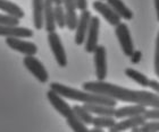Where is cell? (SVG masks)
Instances as JSON below:
<instances>
[{"mask_svg": "<svg viewBox=\"0 0 159 132\" xmlns=\"http://www.w3.org/2000/svg\"><path fill=\"white\" fill-rule=\"evenodd\" d=\"M82 88L86 92L108 96L120 102L159 107V95L156 93L147 92V90H133L114 84L106 83L105 80L86 81L82 85Z\"/></svg>", "mask_w": 159, "mask_h": 132, "instance_id": "cell-1", "label": "cell"}, {"mask_svg": "<svg viewBox=\"0 0 159 132\" xmlns=\"http://www.w3.org/2000/svg\"><path fill=\"white\" fill-rule=\"evenodd\" d=\"M50 89H52L53 92L59 94L61 97L72 99V101H77V102H82V103L101 104V105H107V106L117 105V101L111 98V97L100 95V94H96V93L86 92V90L82 92V90L65 86V85L59 83H51L50 84Z\"/></svg>", "mask_w": 159, "mask_h": 132, "instance_id": "cell-2", "label": "cell"}, {"mask_svg": "<svg viewBox=\"0 0 159 132\" xmlns=\"http://www.w3.org/2000/svg\"><path fill=\"white\" fill-rule=\"evenodd\" d=\"M115 34L117 40L119 42V45L122 47L123 53L126 56H131V54L134 51V44H133L131 32L125 23H119L115 26Z\"/></svg>", "mask_w": 159, "mask_h": 132, "instance_id": "cell-3", "label": "cell"}, {"mask_svg": "<svg viewBox=\"0 0 159 132\" xmlns=\"http://www.w3.org/2000/svg\"><path fill=\"white\" fill-rule=\"evenodd\" d=\"M48 43H49L51 52H52L55 59H56L58 66L64 68L67 66V56L64 45L61 43L59 35L56 32H50L48 33Z\"/></svg>", "mask_w": 159, "mask_h": 132, "instance_id": "cell-4", "label": "cell"}, {"mask_svg": "<svg viewBox=\"0 0 159 132\" xmlns=\"http://www.w3.org/2000/svg\"><path fill=\"white\" fill-rule=\"evenodd\" d=\"M99 30H100V19L99 17L92 16L90 19L89 28L86 32L85 41H84V49L85 52L93 53L98 46V40H99Z\"/></svg>", "mask_w": 159, "mask_h": 132, "instance_id": "cell-5", "label": "cell"}, {"mask_svg": "<svg viewBox=\"0 0 159 132\" xmlns=\"http://www.w3.org/2000/svg\"><path fill=\"white\" fill-rule=\"evenodd\" d=\"M23 63L25 68L39 80L40 83H47L48 81L49 75H48L46 68L39 59H37L34 56H25V58L23 59Z\"/></svg>", "mask_w": 159, "mask_h": 132, "instance_id": "cell-6", "label": "cell"}, {"mask_svg": "<svg viewBox=\"0 0 159 132\" xmlns=\"http://www.w3.org/2000/svg\"><path fill=\"white\" fill-rule=\"evenodd\" d=\"M93 61L98 80H105L107 77V51L103 45H98L93 51Z\"/></svg>", "mask_w": 159, "mask_h": 132, "instance_id": "cell-7", "label": "cell"}, {"mask_svg": "<svg viewBox=\"0 0 159 132\" xmlns=\"http://www.w3.org/2000/svg\"><path fill=\"white\" fill-rule=\"evenodd\" d=\"M6 44L10 49L23 53L25 56H35L38 53V46L32 42L23 40L22 37H6Z\"/></svg>", "mask_w": 159, "mask_h": 132, "instance_id": "cell-8", "label": "cell"}, {"mask_svg": "<svg viewBox=\"0 0 159 132\" xmlns=\"http://www.w3.org/2000/svg\"><path fill=\"white\" fill-rule=\"evenodd\" d=\"M47 97L49 99L50 104L53 106V109H56L60 115L64 116L65 119L70 118V116H72L74 114L73 109L70 107V104L65 102L63 97L59 94H57L56 92H53L52 89L47 92Z\"/></svg>", "mask_w": 159, "mask_h": 132, "instance_id": "cell-9", "label": "cell"}, {"mask_svg": "<svg viewBox=\"0 0 159 132\" xmlns=\"http://www.w3.org/2000/svg\"><path fill=\"white\" fill-rule=\"evenodd\" d=\"M92 7L93 9L96 10L97 13H99L111 26H116V25H118L120 23L122 18L115 13V10L108 3L102 2L101 0H96V1H93Z\"/></svg>", "mask_w": 159, "mask_h": 132, "instance_id": "cell-10", "label": "cell"}, {"mask_svg": "<svg viewBox=\"0 0 159 132\" xmlns=\"http://www.w3.org/2000/svg\"><path fill=\"white\" fill-rule=\"evenodd\" d=\"M91 13L89 10H82L81 11V15L79 16V20H77V25H76V33H75V43L77 45H82L84 44V41H85L86 36V32H88V28H89V24L90 19H91Z\"/></svg>", "mask_w": 159, "mask_h": 132, "instance_id": "cell-11", "label": "cell"}, {"mask_svg": "<svg viewBox=\"0 0 159 132\" xmlns=\"http://www.w3.org/2000/svg\"><path fill=\"white\" fill-rule=\"evenodd\" d=\"M147 119L144 115H135V116H129L127 119L123 120L120 122H116L113 126L109 128L110 132H119V131H125V130H131L133 126H141L143 123L146 122Z\"/></svg>", "mask_w": 159, "mask_h": 132, "instance_id": "cell-12", "label": "cell"}, {"mask_svg": "<svg viewBox=\"0 0 159 132\" xmlns=\"http://www.w3.org/2000/svg\"><path fill=\"white\" fill-rule=\"evenodd\" d=\"M63 5L66 17V27L70 31H75L79 20V16L76 14V2L75 0H63Z\"/></svg>", "mask_w": 159, "mask_h": 132, "instance_id": "cell-13", "label": "cell"}, {"mask_svg": "<svg viewBox=\"0 0 159 132\" xmlns=\"http://www.w3.org/2000/svg\"><path fill=\"white\" fill-rule=\"evenodd\" d=\"M0 36L6 37H32L33 36V31L26 27H18V26H6V25H0Z\"/></svg>", "mask_w": 159, "mask_h": 132, "instance_id": "cell-14", "label": "cell"}, {"mask_svg": "<svg viewBox=\"0 0 159 132\" xmlns=\"http://www.w3.org/2000/svg\"><path fill=\"white\" fill-rule=\"evenodd\" d=\"M43 19H44V30L50 32H56V22H55V13H53V3L51 0H44L43 3Z\"/></svg>", "mask_w": 159, "mask_h": 132, "instance_id": "cell-15", "label": "cell"}, {"mask_svg": "<svg viewBox=\"0 0 159 132\" xmlns=\"http://www.w3.org/2000/svg\"><path fill=\"white\" fill-rule=\"evenodd\" d=\"M147 109V106L141 105V104H135L132 106H123L116 109L114 116L116 119H124V118H129V116H135V115H142L144 114Z\"/></svg>", "mask_w": 159, "mask_h": 132, "instance_id": "cell-16", "label": "cell"}, {"mask_svg": "<svg viewBox=\"0 0 159 132\" xmlns=\"http://www.w3.org/2000/svg\"><path fill=\"white\" fill-rule=\"evenodd\" d=\"M107 3L115 10V13L120 18H124L126 20H131L133 18V11L122 0H107Z\"/></svg>", "mask_w": 159, "mask_h": 132, "instance_id": "cell-17", "label": "cell"}, {"mask_svg": "<svg viewBox=\"0 0 159 132\" xmlns=\"http://www.w3.org/2000/svg\"><path fill=\"white\" fill-rule=\"evenodd\" d=\"M43 3L44 0H32V7H33V24L35 30H42L44 25L43 19Z\"/></svg>", "mask_w": 159, "mask_h": 132, "instance_id": "cell-18", "label": "cell"}, {"mask_svg": "<svg viewBox=\"0 0 159 132\" xmlns=\"http://www.w3.org/2000/svg\"><path fill=\"white\" fill-rule=\"evenodd\" d=\"M85 107L90 113L97 114V115H106V116H114L115 114V106H107L101 104H93V103H84Z\"/></svg>", "mask_w": 159, "mask_h": 132, "instance_id": "cell-19", "label": "cell"}, {"mask_svg": "<svg viewBox=\"0 0 159 132\" xmlns=\"http://www.w3.org/2000/svg\"><path fill=\"white\" fill-rule=\"evenodd\" d=\"M0 10H2L5 13L9 14L11 16L17 17L18 19L24 18V11L20 6H17L16 3L8 1V0H0Z\"/></svg>", "mask_w": 159, "mask_h": 132, "instance_id": "cell-20", "label": "cell"}, {"mask_svg": "<svg viewBox=\"0 0 159 132\" xmlns=\"http://www.w3.org/2000/svg\"><path fill=\"white\" fill-rule=\"evenodd\" d=\"M125 75L129 77V79H132L133 81L139 84L140 86L148 87V84H149L150 79L146 75H143L142 72H139L138 70L133 69V68H127V69H125Z\"/></svg>", "mask_w": 159, "mask_h": 132, "instance_id": "cell-21", "label": "cell"}, {"mask_svg": "<svg viewBox=\"0 0 159 132\" xmlns=\"http://www.w3.org/2000/svg\"><path fill=\"white\" fill-rule=\"evenodd\" d=\"M73 112L74 114L79 118L81 121H82L84 124H92V120H93V115L92 113H90L88 109L84 107V106L81 105H74L73 107Z\"/></svg>", "mask_w": 159, "mask_h": 132, "instance_id": "cell-22", "label": "cell"}, {"mask_svg": "<svg viewBox=\"0 0 159 132\" xmlns=\"http://www.w3.org/2000/svg\"><path fill=\"white\" fill-rule=\"evenodd\" d=\"M116 123V120H115V116H106V115H99L97 118H93L92 120V124L94 126H100V128H108L109 129L110 126H113L114 124Z\"/></svg>", "mask_w": 159, "mask_h": 132, "instance_id": "cell-23", "label": "cell"}, {"mask_svg": "<svg viewBox=\"0 0 159 132\" xmlns=\"http://www.w3.org/2000/svg\"><path fill=\"white\" fill-rule=\"evenodd\" d=\"M67 121V124L70 126V128L73 131H76V132H86L89 131V129H88V126L84 124V123L81 121V120L77 118L75 114H73L72 116H70V118H67L66 119Z\"/></svg>", "mask_w": 159, "mask_h": 132, "instance_id": "cell-24", "label": "cell"}, {"mask_svg": "<svg viewBox=\"0 0 159 132\" xmlns=\"http://www.w3.org/2000/svg\"><path fill=\"white\" fill-rule=\"evenodd\" d=\"M53 13H55V22L56 25L59 28L63 30L66 26V17H65V10H64L63 5L61 6H55L53 7Z\"/></svg>", "mask_w": 159, "mask_h": 132, "instance_id": "cell-25", "label": "cell"}, {"mask_svg": "<svg viewBox=\"0 0 159 132\" xmlns=\"http://www.w3.org/2000/svg\"><path fill=\"white\" fill-rule=\"evenodd\" d=\"M0 25H6V26H18L20 19L15 16H11L9 14H0Z\"/></svg>", "mask_w": 159, "mask_h": 132, "instance_id": "cell-26", "label": "cell"}, {"mask_svg": "<svg viewBox=\"0 0 159 132\" xmlns=\"http://www.w3.org/2000/svg\"><path fill=\"white\" fill-rule=\"evenodd\" d=\"M158 131H159V120H151L150 122H148V120H147L146 122L141 126V128H140V132H158Z\"/></svg>", "mask_w": 159, "mask_h": 132, "instance_id": "cell-27", "label": "cell"}, {"mask_svg": "<svg viewBox=\"0 0 159 132\" xmlns=\"http://www.w3.org/2000/svg\"><path fill=\"white\" fill-rule=\"evenodd\" d=\"M153 69L155 73L159 78V32L156 39V50H155V63H153Z\"/></svg>", "mask_w": 159, "mask_h": 132, "instance_id": "cell-28", "label": "cell"}, {"mask_svg": "<svg viewBox=\"0 0 159 132\" xmlns=\"http://www.w3.org/2000/svg\"><path fill=\"white\" fill-rule=\"evenodd\" d=\"M144 118L147 120H159V107H152L151 109H146Z\"/></svg>", "mask_w": 159, "mask_h": 132, "instance_id": "cell-29", "label": "cell"}, {"mask_svg": "<svg viewBox=\"0 0 159 132\" xmlns=\"http://www.w3.org/2000/svg\"><path fill=\"white\" fill-rule=\"evenodd\" d=\"M131 62L133 64H138V63L141 61V58H142V52L141 51H133V53L131 54Z\"/></svg>", "mask_w": 159, "mask_h": 132, "instance_id": "cell-30", "label": "cell"}, {"mask_svg": "<svg viewBox=\"0 0 159 132\" xmlns=\"http://www.w3.org/2000/svg\"><path fill=\"white\" fill-rule=\"evenodd\" d=\"M148 87H149L153 93H156L159 95V81L156 79H150L149 84H148Z\"/></svg>", "mask_w": 159, "mask_h": 132, "instance_id": "cell-31", "label": "cell"}, {"mask_svg": "<svg viewBox=\"0 0 159 132\" xmlns=\"http://www.w3.org/2000/svg\"><path fill=\"white\" fill-rule=\"evenodd\" d=\"M75 2H76L77 9H80L81 11L88 8V0H75Z\"/></svg>", "mask_w": 159, "mask_h": 132, "instance_id": "cell-32", "label": "cell"}, {"mask_svg": "<svg viewBox=\"0 0 159 132\" xmlns=\"http://www.w3.org/2000/svg\"><path fill=\"white\" fill-rule=\"evenodd\" d=\"M155 8H156L157 20L159 22V0H155Z\"/></svg>", "mask_w": 159, "mask_h": 132, "instance_id": "cell-33", "label": "cell"}, {"mask_svg": "<svg viewBox=\"0 0 159 132\" xmlns=\"http://www.w3.org/2000/svg\"><path fill=\"white\" fill-rule=\"evenodd\" d=\"M103 129L102 128H100V126H93V128L91 129V132H102Z\"/></svg>", "mask_w": 159, "mask_h": 132, "instance_id": "cell-34", "label": "cell"}, {"mask_svg": "<svg viewBox=\"0 0 159 132\" xmlns=\"http://www.w3.org/2000/svg\"><path fill=\"white\" fill-rule=\"evenodd\" d=\"M55 6H61L63 5V0H51Z\"/></svg>", "mask_w": 159, "mask_h": 132, "instance_id": "cell-35", "label": "cell"}, {"mask_svg": "<svg viewBox=\"0 0 159 132\" xmlns=\"http://www.w3.org/2000/svg\"><path fill=\"white\" fill-rule=\"evenodd\" d=\"M131 130H132L133 132H140V126H133Z\"/></svg>", "mask_w": 159, "mask_h": 132, "instance_id": "cell-36", "label": "cell"}]
</instances>
